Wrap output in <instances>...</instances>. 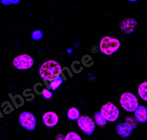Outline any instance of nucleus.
Listing matches in <instances>:
<instances>
[{
	"label": "nucleus",
	"mask_w": 147,
	"mask_h": 140,
	"mask_svg": "<svg viewBox=\"0 0 147 140\" xmlns=\"http://www.w3.org/2000/svg\"><path fill=\"white\" fill-rule=\"evenodd\" d=\"M62 70L63 68L57 61L50 59L44 62L40 66L38 69V74L44 81L50 83L52 79L61 76Z\"/></svg>",
	"instance_id": "1"
},
{
	"label": "nucleus",
	"mask_w": 147,
	"mask_h": 140,
	"mask_svg": "<svg viewBox=\"0 0 147 140\" xmlns=\"http://www.w3.org/2000/svg\"><path fill=\"white\" fill-rule=\"evenodd\" d=\"M120 46V40L111 36H104L99 42V50L103 54L106 56L113 55L119 50Z\"/></svg>",
	"instance_id": "2"
},
{
	"label": "nucleus",
	"mask_w": 147,
	"mask_h": 140,
	"mask_svg": "<svg viewBox=\"0 0 147 140\" xmlns=\"http://www.w3.org/2000/svg\"><path fill=\"white\" fill-rule=\"evenodd\" d=\"M120 104L125 111L128 113H134L140 106L138 97L131 92H124L121 95Z\"/></svg>",
	"instance_id": "3"
},
{
	"label": "nucleus",
	"mask_w": 147,
	"mask_h": 140,
	"mask_svg": "<svg viewBox=\"0 0 147 140\" xmlns=\"http://www.w3.org/2000/svg\"><path fill=\"white\" fill-rule=\"evenodd\" d=\"M18 120H19L21 126L27 131L32 132V131H34L36 128V117L31 112L24 111L21 113L18 117Z\"/></svg>",
	"instance_id": "4"
},
{
	"label": "nucleus",
	"mask_w": 147,
	"mask_h": 140,
	"mask_svg": "<svg viewBox=\"0 0 147 140\" xmlns=\"http://www.w3.org/2000/svg\"><path fill=\"white\" fill-rule=\"evenodd\" d=\"M99 112L107 122H115L118 120L120 116L119 108L110 102H106L105 104L102 106Z\"/></svg>",
	"instance_id": "5"
},
{
	"label": "nucleus",
	"mask_w": 147,
	"mask_h": 140,
	"mask_svg": "<svg viewBox=\"0 0 147 140\" xmlns=\"http://www.w3.org/2000/svg\"><path fill=\"white\" fill-rule=\"evenodd\" d=\"M12 64L16 69L25 70H28L34 66V60L33 57L30 56L29 54L23 53V54H20V55H17L16 57H15Z\"/></svg>",
	"instance_id": "6"
},
{
	"label": "nucleus",
	"mask_w": 147,
	"mask_h": 140,
	"mask_svg": "<svg viewBox=\"0 0 147 140\" xmlns=\"http://www.w3.org/2000/svg\"><path fill=\"white\" fill-rule=\"evenodd\" d=\"M77 125L82 132L86 136H92L96 128L94 120L87 115H80L77 120Z\"/></svg>",
	"instance_id": "7"
},
{
	"label": "nucleus",
	"mask_w": 147,
	"mask_h": 140,
	"mask_svg": "<svg viewBox=\"0 0 147 140\" xmlns=\"http://www.w3.org/2000/svg\"><path fill=\"white\" fill-rule=\"evenodd\" d=\"M134 126H135L133 124V122L127 120L125 122L118 123L115 126V132L121 138L126 139L132 135V133L134 130Z\"/></svg>",
	"instance_id": "8"
},
{
	"label": "nucleus",
	"mask_w": 147,
	"mask_h": 140,
	"mask_svg": "<svg viewBox=\"0 0 147 140\" xmlns=\"http://www.w3.org/2000/svg\"><path fill=\"white\" fill-rule=\"evenodd\" d=\"M137 25H138V23L134 18L127 17L121 21L120 24V29L121 30L122 33L130 35L134 32V30L137 28Z\"/></svg>",
	"instance_id": "9"
},
{
	"label": "nucleus",
	"mask_w": 147,
	"mask_h": 140,
	"mask_svg": "<svg viewBox=\"0 0 147 140\" xmlns=\"http://www.w3.org/2000/svg\"><path fill=\"white\" fill-rule=\"evenodd\" d=\"M42 122L46 127H54L59 122V116L53 111H48L43 114Z\"/></svg>",
	"instance_id": "10"
},
{
	"label": "nucleus",
	"mask_w": 147,
	"mask_h": 140,
	"mask_svg": "<svg viewBox=\"0 0 147 140\" xmlns=\"http://www.w3.org/2000/svg\"><path fill=\"white\" fill-rule=\"evenodd\" d=\"M135 120L139 123L147 122V107L144 105H140L134 112Z\"/></svg>",
	"instance_id": "11"
},
{
	"label": "nucleus",
	"mask_w": 147,
	"mask_h": 140,
	"mask_svg": "<svg viewBox=\"0 0 147 140\" xmlns=\"http://www.w3.org/2000/svg\"><path fill=\"white\" fill-rule=\"evenodd\" d=\"M80 117V112L75 107H70L67 112V118L71 121H77Z\"/></svg>",
	"instance_id": "12"
},
{
	"label": "nucleus",
	"mask_w": 147,
	"mask_h": 140,
	"mask_svg": "<svg viewBox=\"0 0 147 140\" xmlns=\"http://www.w3.org/2000/svg\"><path fill=\"white\" fill-rule=\"evenodd\" d=\"M139 96L145 102H147V81L141 83L138 87Z\"/></svg>",
	"instance_id": "13"
},
{
	"label": "nucleus",
	"mask_w": 147,
	"mask_h": 140,
	"mask_svg": "<svg viewBox=\"0 0 147 140\" xmlns=\"http://www.w3.org/2000/svg\"><path fill=\"white\" fill-rule=\"evenodd\" d=\"M63 83V78L59 76H57L56 78L52 79L50 83H49V87H50V89L51 91H54V90H57Z\"/></svg>",
	"instance_id": "14"
},
{
	"label": "nucleus",
	"mask_w": 147,
	"mask_h": 140,
	"mask_svg": "<svg viewBox=\"0 0 147 140\" xmlns=\"http://www.w3.org/2000/svg\"><path fill=\"white\" fill-rule=\"evenodd\" d=\"M94 123H95V125H97L98 126H106V124L108 122L103 117L101 113L98 111V112H96L94 114Z\"/></svg>",
	"instance_id": "15"
},
{
	"label": "nucleus",
	"mask_w": 147,
	"mask_h": 140,
	"mask_svg": "<svg viewBox=\"0 0 147 140\" xmlns=\"http://www.w3.org/2000/svg\"><path fill=\"white\" fill-rule=\"evenodd\" d=\"M64 140H82L81 137L75 132H68L65 137H64Z\"/></svg>",
	"instance_id": "16"
},
{
	"label": "nucleus",
	"mask_w": 147,
	"mask_h": 140,
	"mask_svg": "<svg viewBox=\"0 0 147 140\" xmlns=\"http://www.w3.org/2000/svg\"><path fill=\"white\" fill-rule=\"evenodd\" d=\"M44 36V34L41 30L39 29H35L32 32V35H31V38L34 40H40Z\"/></svg>",
	"instance_id": "17"
},
{
	"label": "nucleus",
	"mask_w": 147,
	"mask_h": 140,
	"mask_svg": "<svg viewBox=\"0 0 147 140\" xmlns=\"http://www.w3.org/2000/svg\"><path fill=\"white\" fill-rule=\"evenodd\" d=\"M43 98L46 99V100H49V99H51L52 96H53V94H52V91L49 89H46V88H44L43 90H42V93H41Z\"/></svg>",
	"instance_id": "18"
},
{
	"label": "nucleus",
	"mask_w": 147,
	"mask_h": 140,
	"mask_svg": "<svg viewBox=\"0 0 147 140\" xmlns=\"http://www.w3.org/2000/svg\"><path fill=\"white\" fill-rule=\"evenodd\" d=\"M20 3V0H1V3L3 5H11L17 4Z\"/></svg>",
	"instance_id": "19"
},
{
	"label": "nucleus",
	"mask_w": 147,
	"mask_h": 140,
	"mask_svg": "<svg viewBox=\"0 0 147 140\" xmlns=\"http://www.w3.org/2000/svg\"><path fill=\"white\" fill-rule=\"evenodd\" d=\"M56 140H64V138L62 134H59L57 138H56Z\"/></svg>",
	"instance_id": "20"
}]
</instances>
